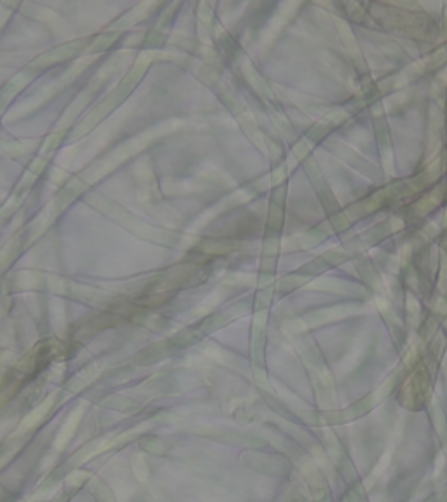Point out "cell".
<instances>
[{
	"instance_id": "2",
	"label": "cell",
	"mask_w": 447,
	"mask_h": 502,
	"mask_svg": "<svg viewBox=\"0 0 447 502\" xmlns=\"http://www.w3.org/2000/svg\"><path fill=\"white\" fill-rule=\"evenodd\" d=\"M49 407H51V401H46L44 405H42V407H40V408H37V410L33 411V413H30V415H28V417L23 420V424H21L20 431H26V429H30V427H32V426H35V424L39 422L40 418L44 417V413H46V411H48V408H49Z\"/></svg>"
},
{
	"instance_id": "3",
	"label": "cell",
	"mask_w": 447,
	"mask_h": 502,
	"mask_svg": "<svg viewBox=\"0 0 447 502\" xmlns=\"http://www.w3.org/2000/svg\"><path fill=\"white\" fill-rule=\"evenodd\" d=\"M133 469H135V474L138 479L147 478V466H145L144 460H142V455H135V457H133Z\"/></svg>"
},
{
	"instance_id": "4",
	"label": "cell",
	"mask_w": 447,
	"mask_h": 502,
	"mask_svg": "<svg viewBox=\"0 0 447 502\" xmlns=\"http://www.w3.org/2000/svg\"><path fill=\"white\" fill-rule=\"evenodd\" d=\"M88 479V474L86 473H74L72 476H68V479H67V483L68 485H82L84 481Z\"/></svg>"
},
{
	"instance_id": "1",
	"label": "cell",
	"mask_w": 447,
	"mask_h": 502,
	"mask_svg": "<svg viewBox=\"0 0 447 502\" xmlns=\"http://www.w3.org/2000/svg\"><path fill=\"white\" fill-rule=\"evenodd\" d=\"M80 415H82V410H79V411H74V413H72V417H70V418H68V420H67V422H65L63 429H61V433H60V434H58V438H56V441H54L56 448H63V446L68 443V439L72 438L74 431H75L77 424H79V418H80Z\"/></svg>"
}]
</instances>
